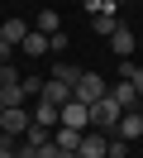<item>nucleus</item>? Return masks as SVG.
I'll return each mask as SVG.
<instances>
[{
  "label": "nucleus",
  "mask_w": 143,
  "mask_h": 158,
  "mask_svg": "<svg viewBox=\"0 0 143 158\" xmlns=\"http://www.w3.org/2000/svg\"><path fill=\"white\" fill-rule=\"evenodd\" d=\"M119 120H124V106L105 91L100 101H91V129H105V134H114L119 129Z\"/></svg>",
  "instance_id": "nucleus-1"
},
{
  "label": "nucleus",
  "mask_w": 143,
  "mask_h": 158,
  "mask_svg": "<svg viewBox=\"0 0 143 158\" xmlns=\"http://www.w3.org/2000/svg\"><path fill=\"white\" fill-rule=\"evenodd\" d=\"M0 125H5V134L24 139L29 125H34V115H29V106H5V110H0Z\"/></svg>",
  "instance_id": "nucleus-2"
},
{
  "label": "nucleus",
  "mask_w": 143,
  "mask_h": 158,
  "mask_svg": "<svg viewBox=\"0 0 143 158\" xmlns=\"http://www.w3.org/2000/svg\"><path fill=\"white\" fill-rule=\"evenodd\" d=\"M105 91H110V86H105L100 72H81V77H76V101H86V106H91V101H100Z\"/></svg>",
  "instance_id": "nucleus-3"
},
{
  "label": "nucleus",
  "mask_w": 143,
  "mask_h": 158,
  "mask_svg": "<svg viewBox=\"0 0 143 158\" xmlns=\"http://www.w3.org/2000/svg\"><path fill=\"white\" fill-rule=\"evenodd\" d=\"M29 115H34V125H48V129L62 125V106H53V101H43V96L34 101V110H29Z\"/></svg>",
  "instance_id": "nucleus-4"
},
{
  "label": "nucleus",
  "mask_w": 143,
  "mask_h": 158,
  "mask_svg": "<svg viewBox=\"0 0 143 158\" xmlns=\"http://www.w3.org/2000/svg\"><path fill=\"white\" fill-rule=\"evenodd\" d=\"M110 96L119 101L124 110H143V101H138V86H133V81H124V77H119V81L110 86Z\"/></svg>",
  "instance_id": "nucleus-5"
},
{
  "label": "nucleus",
  "mask_w": 143,
  "mask_h": 158,
  "mask_svg": "<svg viewBox=\"0 0 143 158\" xmlns=\"http://www.w3.org/2000/svg\"><path fill=\"white\" fill-rule=\"evenodd\" d=\"M105 129H86L81 134V158H105Z\"/></svg>",
  "instance_id": "nucleus-6"
},
{
  "label": "nucleus",
  "mask_w": 143,
  "mask_h": 158,
  "mask_svg": "<svg viewBox=\"0 0 143 158\" xmlns=\"http://www.w3.org/2000/svg\"><path fill=\"white\" fill-rule=\"evenodd\" d=\"M114 134H124L129 144H133V139H143V110H124V120H119Z\"/></svg>",
  "instance_id": "nucleus-7"
},
{
  "label": "nucleus",
  "mask_w": 143,
  "mask_h": 158,
  "mask_svg": "<svg viewBox=\"0 0 143 158\" xmlns=\"http://www.w3.org/2000/svg\"><path fill=\"white\" fill-rule=\"evenodd\" d=\"M81 134H86V129H72V125H57V129H53V144H57V148H76V153H81Z\"/></svg>",
  "instance_id": "nucleus-8"
},
{
  "label": "nucleus",
  "mask_w": 143,
  "mask_h": 158,
  "mask_svg": "<svg viewBox=\"0 0 143 158\" xmlns=\"http://www.w3.org/2000/svg\"><path fill=\"white\" fill-rule=\"evenodd\" d=\"M133 43H138V39H133V29H124V24L110 34V48L119 53V58H133Z\"/></svg>",
  "instance_id": "nucleus-9"
},
{
  "label": "nucleus",
  "mask_w": 143,
  "mask_h": 158,
  "mask_svg": "<svg viewBox=\"0 0 143 158\" xmlns=\"http://www.w3.org/2000/svg\"><path fill=\"white\" fill-rule=\"evenodd\" d=\"M91 29L100 34V39H110V34L119 29V19H114V10H100V15H91Z\"/></svg>",
  "instance_id": "nucleus-10"
},
{
  "label": "nucleus",
  "mask_w": 143,
  "mask_h": 158,
  "mask_svg": "<svg viewBox=\"0 0 143 158\" xmlns=\"http://www.w3.org/2000/svg\"><path fill=\"white\" fill-rule=\"evenodd\" d=\"M24 34H29V24H24V19H5V24H0V39L14 43V48L24 43Z\"/></svg>",
  "instance_id": "nucleus-11"
},
{
  "label": "nucleus",
  "mask_w": 143,
  "mask_h": 158,
  "mask_svg": "<svg viewBox=\"0 0 143 158\" xmlns=\"http://www.w3.org/2000/svg\"><path fill=\"white\" fill-rule=\"evenodd\" d=\"M19 48H24L29 58H38V53H48V34H38V29H29V34H24V43H19Z\"/></svg>",
  "instance_id": "nucleus-12"
},
{
  "label": "nucleus",
  "mask_w": 143,
  "mask_h": 158,
  "mask_svg": "<svg viewBox=\"0 0 143 158\" xmlns=\"http://www.w3.org/2000/svg\"><path fill=\"white\" fill-rule=\"evenodd\" d=\"M24 144H29V148H48V144H53V129H48V125H29Z\"/></svg>",
  "instance_id": "nucleus-13"
},
{
  "label": "nucleus",
  "mask_w": 143,
  "mask_h": 158,
  "mask_svg": "<svg viewBox=\"0 0 143 158\" xmlns=\"http://www.w3.org/2000/svg\"><path fill=\"white\" fill-rule=\"evenodd\" d=\"M119 77H124V81H133V86L143 91V67H138L133 58H119Z\"/></svg>",
  "instance_id": "nucleus-14"
},
{
  "label": "nucleus",
  "mask_w": 143,
  "mask_h": 158,
  "mask_svg": "<svg viewBox=\"0 0 143 158\" xmlns=\"http://www.w3.org/2000/svg\"><path fill=\"white\" fill-rule=\"evenodd\" d=\"M38 34H57L62 29V19H57V10H38V24H34Z\"/></svg>",
  "instance_id": "nucleus-15"
},
{
  "label": "nucleus",
  "mask_w": 143,
  "mask_h": 158,
  "mask_svg": "<svg viewBox=\"0 0 143 158\" xmlns=\"http://www.w3.org/2000/svg\"><path fill=\"white\" fill-rule=\"evenodd\" d=\"M53 77H62V81H72V86H76V77H81V67H72V62H57V67H53Z\"/></svg>",
  "instance_id": "nucleus-16"
},
{
  "label": "nucleus",
  "mask_w": 143,
  "mask_h": 158,
  "mask_svg": "<svg viewBox=\"0 0 143 158\" xmlns=\"http://www.w3.org/2000/svg\"><path fill=\"white\" fill-rule=\"evenodd\" d=\"M48 53H67V29H57V34H48Z\"/></svg>",
  "instance_id": "nucleus-17"
},
{
  "label": "nucleus",
  "mask_w": 143,
  "mask_h": 158,
  "mask_svg": "<svg viewBox=\"0 0 143 158\" xmlns=\"http://www.w3.org/2000/svg\"><path fill=\"white\" fill-rule=\"evenodd\" d=\"M0 158H19V148H14V134H0Z\"/></svg>",
  "instance_id": "nucleus-18"
},
{
  "label": "nucleus",
  "mask_w": 143,
  "mask_h": 158,
  "mask_svg": "<svg viewBox=\"0 0 143 158\" xmlns=\"http://www.w3.org/2000/svg\"><path fill=\"white\" fill-rule=\"evenodd\" d=\"M86 10H91V15H100V10H114V5H110V0H86Z\"/></svg>",
  "instance_id": "nucleus-19"
},
{
  "label": "nucleus",
  "mask_w": 143,
  "mask_h": 158,
  "mask_svg": "<svg viewBox=\"0 0 143 158\" xmlns=\"http://www.w3.org/2000/svg\"><path fill=\"white\" fill-rule=\"evenodd\" d=\"M0 110H5V101H0Z\"/></svg>",
  "instance_id": "nucleus-20"
},
{
  "label": "nucleus",
  "mask_w": 143,
  "mask_h": 158,
  "mask_svg": "<svg viewBox=\"0 0 143 158\" xmlns=\"http://www.w3.org/2000/svg\"><path fill=\"white\" fill-rule=\"evenodd\" d=\"M0 134H5V125H0Z\"/></svg>",
  "instance_id": "nucleus-21"
},
{
  "label": "nucleus",
  "mask_w": 143,
  "mask_h": 158,
  "mask_svg": "<svg viewBox=\"0 0 143 158\" xmlns=\"http://www.w3.org/2000/svg\"><path fill=\"white\" fill-rule=\"evenodd\" d=\"M138 101H143V91H138Z\"/></svg>",
  "instance_id": "nucleus-22"
},
{
  "label": "nucleus",
  "mask_w": 143,
  "mask_h": 158,
  "mask_svg": "<svg viewBox=\"0 0 143 158\" xmlns=\"http://www.w3.org/2000/svg\"><path fill=\"white\" fill-rule=\"evenodd\" d=\"M110 5H114V0H110Z\"/></svg>",
  "instance_id": "nucleus-23"
}]
</instances>
